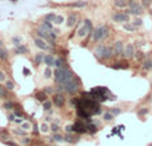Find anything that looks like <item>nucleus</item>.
Returning a JSON list of instances; mask_svg holds the SVG:
<instances>
[{"instance_id": "obj_24", "label": "nucleus", "mask_w": 152, "mask_h": 146, "mask_svg": "<svg viewBox=\"0 0 152 146\" xmlns=\"http://www.w3.org/2000/svg\"><path fill=\"white\" fill-rule=\"evenodd\" d=\"M8 90L5 89V86L4 85H0V98H3V100H7L8 98Z\"/></svg>"}, {"instance_id": "obj_30", "label": "nucleus", "mask_w": 152, "mask_h": 146, "mask_svg": "<svg viewBox=\"0 0 152 146\" xmlns=\"http://www.w3.org/2000/svg\"><path fill=\"white\" fill-rule=\"evenodd\" d=\"M52 74H54V73H52V68L47 66V68L44 69V78H46V80H50L51 77H52Z\"/></svg>"}, {"instance_id": "obj_47", "label": "nucleus", "mask_w": 152, "mask_h": 146, "mask_svg": "<svg viewBox=\"0 0 152 146\" xmlns=\"http://www.w3.org/2000/svg\"><path fill=\"white\" fill-rule=\"evenodd\" d=\"M7 80V76H5V73L3 70H0V82H5Z\"/></svg>"}, {"instance_id": "obj_14", "label": "nucleus", "mask_w": 152, "mask_h": 146, "mask_svg": "<svg viewBox=\"0 0 152 146\" xmlns=\"http://www.w3.org/2000/svg\"><path fill=\"white\" fill-rule=\"evenodd\" d=\"M76 23H78V16L75 15V13H71V15L68 16V19H67V27L74 28L75 25H76Z\"/></svg>"}, {"instance_id": "obj_16", "label": "nucleus", "mask_w": 152, "mask_h": 146, "mask_svg": "<svg viewBox=\"0 0 152 146\" xmlns=\"http://www.w3.org/2000/svg\"><path fill=\"white\" fill-rule=\"evenodd\" d=\"M44 57H46V53H44L43 50L39 52V53L35 54V64L36 65H40L42 62H44Z\"/></svg>"}, {"instance_id": "obj_7", "label": "nucleus", "mask_w": 152, "mask_h": 146, "mask_svg": "<svg viewBox=\"0 0 152 146\" xmlns=\"http://www.w3.org/2000/svg\"><path fill=\"white\" fill-rule=\"evenodd\" d=\"M128 13H132L135 16H140L143 13V7L136 1H129V11H127Z\"/></svg>"}, {"instance_id": "obj_27", "label": "nucleus", "mask_w": 152, "mask_h": 146, "mask_svg": "<svg viewBox=\"0 0 152 146\" xmlns=\"http://www.w3.org/2000/svg\"><path fill=\"white\" fill-rule=\"evenodd\" d=\"M55 19H56V13H54V12H50V13H47V15H44V20H46V21L54 23Z\"/></svg>"}, {"instance_id": "obj_41", "label": "nucleus", "mask_w": 152, "mask_h": 146, "mask_svg": "<svg viewBox=\"0 0 152 146\" xmlns=\"http://www.w3.org/2000/svg\"><path fill=\"white\" fill-rule=\"evenodd\" d=\"M12 44H13V45L15 46H17V45H20V42H21V38L19 37V36H15V37H12Z\"/></svg>"}, {"instance_id": "obj_43", "label": "nucleus", "mask_w": 152, "mask_h": 146, "mask_svg": "<svg viewBox=\"0 0 152 146\" xmlns=\"http://www.w3.org/2000/svg\"><path fill=\"white\" fill-rule=\"evenodd\" d=\"M79 100H80V98H78V97H72V98H71V105H72L74 108H78Z\"/></svg>"}, {"instance_id": "obj_50", "label": "nucleus", "mask_w": 152, "mask_h": 146, "mask_svg": "<svg viewBox=\"0 0 152 146\" xmlns=\"http://www.w3.org/2000/svg\"><path fill=\"white\" fill-rule=\"evenodd\" d=\"M8 119L11 121V122H13L16 119V115H15V113H11V114H8Z\"/></svg>"}, {"instance_id": "obj_42", "label": "nucleus", "mask_w": 152, "mask_h": 146, "mask_svg": "<svg viewBox=\"0 0 152 146\" xmlns=\"http://www.w3.org/2000/svg\"><path fill=\"white\" fill-rule=\"evenodd\" d=\"M132 24L135 25V28H139V27H141V25H143V20L137 17V19H135V20L132 21Z\"/></svg>"}, {"instance_id": "obj_10", "label": "nucleus", "mask_w": 152, "mask_h": 146, "mask_svg": "<svg viewBox=\"0 0 152 146\" xmlns=\"http://www.w3.org/2000/svg\"><path fill=\"white\" fill-rule=\"evenodd\" d=\"M48 32H50V31H46V29H43L42 27H39V28H36V29H35L36 37L44 38L46 41H50V40H51V38H50V36H48Z\"/></svg>"}, {"instance_id": "obj_54", "label": "nucleus", "mask_w": 152, "mask_h": 146, "mask_svg": "<svg viewBox=\"0 0 152 146\" xmlns=\"http://www.w3.org/2000/svg\"><path fill=\"white\" fill-rule=\"evenodd\" d=\"M147 113V109H144V110H140L139 111V114H145Z\"/></svg>"}, {"instance_id": "obj_55", "label": "nucleus", "mask_w": 152, "mask_h": 146, "mask_svg": "<svg viewBox=\"0 0 152 146\" xmlns=\"http://www.w3.org/2000/svg\"><path fill=\"white\" fill-rule=\"evenodd\" d=\"M148 146H152V143H151V145H148Z\"/></svg>"}, {"instance_id": "obj_44", "label": "nucleus", "mask_w": 152, "mask_h": 146, "mask_svg": "<svg viewBox=\"0 0 152 146\" xmlns=\"http://www.w3.org/2000/svg\"><path fill=\"white\" fill-rule=\"evenodd\" d=\"M46 94H52V93H55V88H52V86H47V88H44L43 90Z\"/></svg>"}, {"instance_id": "obj_39", "label": "nucleus", "mask_w": 152, "mask_h": 146, "mask_svg": "<svg viewBox=\"0 0 152 146\" xmlns=\"http://www.w3.org/2000/svg\"><path fill=\"white\" fill-rule=\"evenodd\" d=\"M50 126H51V130L54 131V133H59V130H60V126L56 122H52Z\"/></svg>"}, {"instance_id": "obj_45", "label": "nucleus", "mask_w": 152, "mask_h": 146, "mask_svg": "<svg viewBox=\"0 0 152 146\" xmlns=\"http://www.w3.org/2000/svg\"><path fill=\"white\" fill-rule=\"evenodd\" d=\"M13 133H15V134H17V135H25V133H27V131L23 130V129L20 127V130H19V129H15V130H13Z\"/></svg>"}, {"instance_id": "obj_40", "label": "nucleus", "mask_w": 152, "mask_h": 146, "mask_svg": "<svg viewBox=\"0 0 152 146\" xmlns=\"http://www.w3.org/2000/svg\"><path fill=\"white\" fill-rule=\"evenodd\" d=\"M143 68L144 69H152V60H145L143 62Z\"/></svg>"}, {"instance_id": "obj_48", "label": "nucleus", "mask_w": 152, "mask_h": 146, "mask_svg": "<svg viewBox=\"0 0 152 146\" xmlns=\"http://www.w3.org/2000/svg\"><path fill=\"white\" fill-rule=\"evenodd\" d=\"M113 69H120V68H127V64H115L112 65Z\"/></svg>"}, {"instance_id": "obj_29", "label": "nucleus", "mask_w": 152, "mask_h": 146, "mask_svg": "<svg viewBox=\"0 0 152 146\" xmlns=\"http://www.w3.org/2000/svg\"><path fill=\"white\" fill-rule=\"evenodd\" d=\"M64 139H66L67 142H70V143H74V142H76L79 139V137H74V135L71 134V133H68V134L64 137Z\"/></svg>"}, {"instance_id": "obj_37", "label": "nucleus", "mask_w": 152, "mask_h": 146, "mask_svg": "<svg viewBox=\"0 0 152 146\" xmlns=\"http://www.w3.org/2000/svg\"><path fill=\"white\" fill-rule=\"evenodd\" d=\"M55 66H56V68H63V66H66L64 65V60H63L62 57L56 58V60H55Z\"/></svg>"}, {"instance_id": "obj_20", "label": "nucleus", "mask_w": 152, "mask_h": 146, "mask_svg": "<svg viewBox=\"0 0 152 146\" xmlns=\"http://www.w3.org/2000/svg\"><path fill=\"white\" fill-rule=\"evenodd\" d=\"M40 27L43 29H46V31H54V24L50 23V21H46V20H43V23L40 24Z\"/></svg>"}, {"instance_id": "obj_21", "label": "nucleus", "mask_w": 152, "mask_h": 146, "mask_svg": "<svg viewBox=\"0 0 152 146\" xmlns=\"http://www.w3.org/2000/svg\"><path fill=\"white\" fill-rule=\"evenodd\" d=\"M35 97H36V100H37V101H42V102H44V101L48 100V94H46L44 92H37L35 94Z\"/></svg>"}, {"instance_id": "obj_25", "label": "nucleus", "mask_w": 152, "mask_h": 146, "mask_svg": "<svg viewBox=\"0 0 152 146\" xmlns=\"http://www.w3.org/2000/svg\"><path fill=\"white\" fill-rule=\"evenodd\" d=\"M70 5H71V7H74V8H83V7H86V5H87V1H84V0H79V1H74V3H71Z\"/></svg>"}, {"instance_id": "obj_52", "label": "nucleus", "mask_w": 152, "mask_h": 146, "mask_svg": "<svg viewBox=\"0 0 152 146\" xmlns=\"http://www.w3.org/2000/svg\"><path fill=\"white\" fill-rule=\"evenodd\" d=\"M31 142V138H28V137H25V138L21 141V143H24V145H27V143H29Z\"/></svg>"}, {"instance_id": "obj_3", "label": "nucleus", "mask_w": 152, "mask_h": 146, "mask_svg": "<svg viewBox=\"0 0 152 146\" xmlns=\"http://www.w3.org/2000/svg\"><path fill=\"white\" fill-rule=\"evenodd\" d=\"M63 86H64V92L66 93H68V94H76L79 92V89H80V80L75 76L74 80L70 81L68 84L63 85Z\"/></svg>"}, {"instance_id": "obj_11", "label": "nucleus", "mask_w": 152, "mask_h": 146, "mask_svg": "<svg viewBox=\"0 0 152 146\" xmlns=\"http://www.w3.org/2000/svg\"><path fill=\"white\" fill-rule=\"evenodd\" d=\"M113 50H115V56H123L124 54V42L116 41L115 46H113Z\"/></svg>"}, {"instance_id": "obj_4", "label": "nucleus", "mask_w": 152, "mask_h": 146, "mask_svg": "<svg viewBox=\"0 0 152 146\" xmlns=\"http://www.w3.org/2000/svg\"><path fill=\"white\" fill-rule=\"evenodd\" d=\"M83 23H84V24L79 28V31H78V36L80 38L86 37L88 33H90V35H92V23H91V20L90 19H86Z\"/></svg>"}, {"instance_id": "obj_5", "label": "nucleus", "mask_w": 152, "mask_h": 146, "mask_svg": "<svg viewBox=\"0 0 152 146\" xmlns=\"http://www.w3.org/2000/svg\"><path fill=\"white\" fill-rule=\"evenodd\" d=\"M112 20L115 23H128L129 21V13L128 12H116L112 15Z\"/></svg>"}, {"instance_id": "obj_46", "label": "nucleus", "mask_w": 152, "mask_h": 146, "mask_svg": "<svg viewBox=\"0 0 152 146\" xmlns=\"http://www.w3.org/2000/svg\"><path fill=\"white\" fill-rule=\"evenodd\" d=\"M109 111H111L113 115H117V114H120V113H121V109H119V108H112Z\"/></svg>"}, {"instance_id": "obj_26", "label": "nucleus", "mask_w": 152, "mask_h": 146, "mask_svg": "<svg viewBox=\"0 0 152 146\" xmlns=\"http://www.w3.org/2000/svg\"><path fill=\"white\" fill-rule=\"evenodd\" d=\"M4 86H5V89H7L8 92H11V90H13V89H15V82H13V81H11V80H5Z\"/></svg>"}, {"instance_id": "obj_34", "label": "nucleus", "mask_w": 152, "mask_h": 146, "mask_svg": "<svg viewBox=\"0 0 152 146\" xmlns=\"http://www.w3.org/2000/svg\"><path fill=\"white\" fill-rule=\"evenodd\" d=\"M123 28H124L125 31H128V32H133L135 29H136L133 24H129V23H124V24H123Z\"/></svg>"}, {"instance_id": "obj_31", "label": "nucleus", "mask_w": 152, "mask_h": 146, "mask_svg": "<svg viewBox=\"0 0 152 146\" xmlns=\"http://www.w3.org/2000/svg\"><path fill=\"white\" fill-rule=\"evenodd\" d=\"M3 108L5 109V110H13V108H15V104L12 102V101H5L3 105Z\"/></svg>"}, {"instance_id": "obj_15", "label": "nucleus", "mask_w": 152, "mask_h": 146, "mask_svg": "<svg viewBox=\"0 0 152 146\" xmlns=\"http://www.w3.org/2000/svg\"><path fill=\"white\" fill-rule=\"evenodd\" d=\"M55 60H56V58H55L52 54H46V57H44V64L47 66H51V68H52V66L55 65Z\"/></svg>"}, {"instance_id": "obj_35", "label": "nucleus", "mask_w": 152, "mask_h": 146, "mask_svg": "<svg viewBox=\"0 0 152 146\" xmlns=\"http://www.w3.org/2000/svg\"><path fill=\"white\" fill-rule=\"evenodd\" d=\"M51 108H52V101H50V100L44 101V102H43V109H44V110H46V111H50Z\"/></svg>"}, {"instance_id": "obj_33", "label": "nucleus", "mask_w": 152, "mask_h": 146, "mask_svg": "<svg viewBox=\"0 0 152 146\" xmlns=\"http://www.w3.org/2000/svg\"><path fill=\"white\" fill-rule=\"evenodd\" d=\"M51 139H52V141H58V142H60V141H64V137H63L62 134H59V133H54L52 137H51Z\"/></svg>"}, {"instance_id": "obj_28", "label": "nucleus", "mask_w": 152, "mask_h": 146, "mask_svg": "<svg viewBox=\"0 0 152 146\" xmlns=\"http://www.w3.org/2000/svg\"><path fill=\"white\" fill-rule=\"evenodd\" d=\"M20 127L25 131H29L31 130V127H32V125H31V122H28V121H23V122L20 123Z\"/></svg>"}, {"instance_id": "obj_22", "label": "nucleus", "mask_w": 152, "mask_h": 146, "mask_svg": "<svg viewBox=\"0 0 152 146\" xmlns=\"http://www.w3.org/2000/svg\"><path fill=\"white\" fill-rule=\"evenodd\" d=\"M27 50H28V49H27V46L23 45V44H20V45L15 46V53H16V54H23V53H25Z\"/></svg>"}, {"instance_id": "obj_8", "label": "nucleus", "mask_w": 152, "mask_h": 146, "mask_svg": "<svg viewBox=\"0 0 152 146\" xmlns=\"http://www.w3.org/2000/svg\"><path fill=\"white\" fill-rule=\"evenodd\" d=\"M33 42H35V45L37 46L39 49H42V50H48V49H50V44H47V41H46L44 38L35 37Z\"/></svg>"}, {"instance_id": "obj_38", "label": "nucleus", "mask_w": 152, "mask_h": 146, "mask_svg": "<svg viewBox=\"0 0 152 146\" xmlns=\"http://www.w3.org/2000/svg\"><path fill=\"white\" fill-rule=\"evenodd\" d=\"M113 117H115V115H113L111 111H105L104 114H103V118H104V121H112Z\"/></svg>"}, {"instance_id": "obj_19", "label": "nucleus", "mask_w": 152, "mask_h": 146, "mask_svg": "<svg viewBox=\"0 0 152 146\" xmlns=\"http://www.w3.org/2000/svg\"><path fill=\"white\" fill-rule=\"evenodd\" d=\"M87 131L91 133V134H95V133L98 131V126H96L94 122H88L87 123Z\"/></svg>"}, {"instance_id": "obj_2", "label": "nucleus", "mask_w": 152, "mask_h": 146, "mask_svg": "<svg viewBox=\"0 0 152 146\" xmlns=\"http://www.w3.org/2000/svg\"><path fill=\"white\" fill-rule=\"evenodd\" d=\"M107 36H108V28L105 27V25H99V27H96L92 31V40L95 42L104 40Z\"/></svg>"}, {"instance_id": "obj_36", "label": "nucleus", "mask_w": 152, "mask_h": 146, "mask_svg": "<svg viewBox=\"0 0 152 146\" xmlns=\"http://www.w3.org/2000/svg\"><path fill=\"white\" fill-rule=\"evenodd\" d=\"M56 25H62L63 23H64V16L63 15H56V19H55V21H54Z\"/></svg>"}, {"instance_id": "obj_32", "label": "nucleus", "mask_w": 152, "mask_h": 146, "mask_svg": "<svg viewBox=\"0 0 152 146\" xmlns=\"http://www.w3.org/2000/svg\"><path fill=\"white\" fill-rule=\"evenodd\" d=\"M50 129H51L50 125H48L47 122H43L42 125H40L39 131H42V133H48V131H50Z\"/></svg>"}, {"instance_id": "obj_6", "label": "nucleus", "mask_w": 152, "mask_h": 146, "mask_svg": "<svg viewBox=\"0 0 152 146\" xmlns=\"http://www.w3.org/2000/svg\"><path fill=\"white\" fill-rule=\"evenodd\" d=\"M52 104L56 108H63L66 105V97L63 96V93H55L52 96Z\"/></svg>"}, {"instance_id": "obj_13", "label": "nucleus", "mask_w": 152, "mask_h": 146, "mask_svg": "<svg viewBox=\"0 0 152 146\" xmlns=\"http://www.w3.org/2000/svg\"><path fill=\"white\" fill-rule=\"evenodd\" d=\"M8 57H9V54H8V50L5 49V46H4L3 41L0 40V60H1V61H7Z\"/></svg>"}, {"instance_id": "obj_53", "label": "nucleus", "mask_w": 152, "mask_h": 146, "mask_svg": "<svg viewBox=\"0 0 152 146\" xmlns=\"http://www.w3.org/2000/svg\"><path fill=\"white\" fill-rule=\"evenodd\" d=\"M15 122H16V123H21V122H23V118H16V119H15Z\"/></svg>"}, {"instance_id": "obj_1", "label": "nucleus", "mask_w": 152, "mask_h": 146, "mask_svg": "<svg viewBox=\"0 0 152 146\" xmlns=\"http://www.w3.org/2000/svg\"><path fill=\"white\" fill-rule=\"evenodd\" d=\"M75 78V74L71 69H68L67 66L63 68H56L54 72V80L56 85H66L70 81H72Z\"/></svg>"}, {"instance_id": "obj_17", "label": "nucleus", "mask_w": 152, "mask_h": 146, "mask_svg": "<svg viewBox=\"0 0 152 146\" xmlns=\"http://www.w3.org/2000/svg\"><path fill=\"white\" fill-rule=\"evenodd\" d=\"M104 46L105 45H98L96 48H95V50H94V54L98 58H103V52H104Z\"/></svg>"}, {"instance_id": "obj_9", "label": "nucleus", "mask_w": 152, "mask_h": 146, "mask_svg": "<svg viewBox=\"0 0 152 146\" xmlns=\"http://www.w3.org/2000/svg\"><path fill=\"white\" fill-rule=\"evenodd\" d=\"M74 133H79V134H83V133H88L87 131V123H83L80 121L74 123Z\"/></svg>"}, {"instance_id": "obj_51", "label": "nucleus", "mask_w": 152, "mask_h": 146, "mask_svg": "<svg viewBox=\"0 0 152 146\" xmlns=\"http://www.w3.org/2000/svg\"><path fill=\"white\" fill-rule=\"evenodd\" d=\"M141 1H143V7L148 8L149 5H151V0H141Z\"/></svg>"}, {"instance_id": "obj_12", "label": "nucleus", "mask_w": 152, "mask_h": 146, "mask_svg": "<svg viewBox=\"0 0 152 146\" xmlns=\"http://www.w3.org/2000/svg\"><path fill=\"white\" fill-rule=\"evenodd\" d=\"M124 57L127 58H132L135 56V48H133L132 44H127L124 46V54H123Z\"/></svg>"}, {"instance_id": "obj_49", "label": "nucleus", "mask_w": 152, "mask_h": 146, "mask_svg": "<svg viewBox=\"0 0 152 146\" xmlns=\"http://www.w3.org/2000/svg\"><path fill=\"white\" fill-rule=\"evenodd\" d=\"M66 131H67V133H74V125H67Z\"/></svg>"}, {"instance_id": "obj_18", "label": "nucleus", "mask_w": 152, "mask_h": 146, "mask_svg": "<svg viewBox=\"0 0 152 146\" xmlns=\"http://www.w3.org/2000/svg\"><path fill=\"white\" fill-rule=\"evenodd\" d=\"M91 92L98 93V94H107V93H108V89L105 88V86H96V88L91 89Z\"/></svg>"}, {"instance_id": "obj_23", "label": "nucleus", "mask_w": 152, "mask_h": 146, "mask_svg": "<svg viewBox=\"0 0 152 146\" xmlns=\"http://www.w3.org/2000/svg\"><path fill=\"white\" fill-rule=\"evenodd\" d=\"M127 4H128L127 0H115V1H113V5L116 8H125Z\"/></svg>"}]
</instances>
